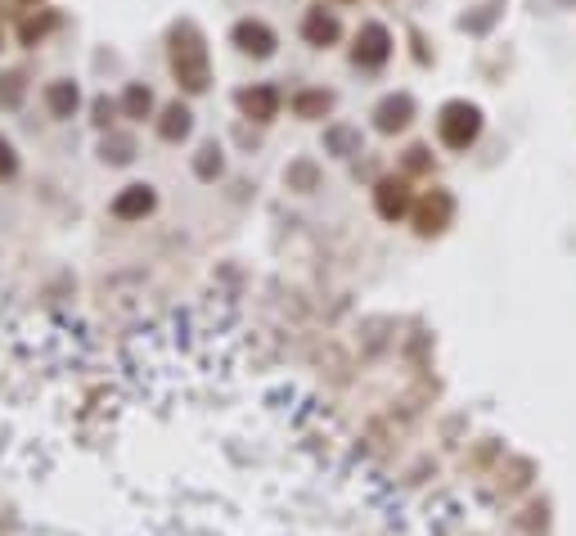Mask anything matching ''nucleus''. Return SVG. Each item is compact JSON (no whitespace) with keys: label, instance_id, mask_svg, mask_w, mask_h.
Segmentation results:
<instances>
[{"label":"nucleus","instance_id":"obj_7","mask_svg":"<svg viewBox=\"0 0 576 536\" xmlns=\"http://www.w3.org/2000/svg\"><path fill=\"white\" fill-rule=\"evenodd\" d=\"M154 207V194H149V185H131L118 203H113V212H118V217H140V212H149Z\"/></svg>","mask_w":576,"mask_h":536},{"label":"nucleus","instance_id":"obj_5","mask_svg":"<svg viewBox=\"0 0 576 536\" xmlns=\"http://www.w3.org/2000/svg\"><path fill=\"white\" fill-rule=\"evenodd\" d=\"M240 104H244V109H248L253 118H262V123H266V118H275V109H280V95H275L271 86H257V90H244V95H240Z\"/></svg>","mask_w":576,"mask_h":536},{"label":"nucleus","instance_id":"obj_10","mask_svg":"<svg viewBox=\"0 0 576 536\" xmlns=\"http://www.w3.org/2000/svg\"><path fill=\"white\" fill-rule=\"evenodd\" d=\"M158 131H163V140H180V136H189V109H180V104H176V109H167V123H163Z\"/></svg>","mask_w":576,"mask_h":536},{"label":"nucleus","instance_id":"obj_14","mask_svg":"<svg viewBox=\"0 0 576 536\" xmlns=\"http://www.w3.org/2000/svg\"><path fill=\"white\" fill-rule=\"evenodd\" d=\"M14 167H19V163H14V149L0 140V176H14Z\"/></svg>","mask_w":576,"mask_h":536},{"label":"nucleus","instance_id":"obj_1","mask_svg":"<svg viewBox=\"0 0 576 536\" xmlns=\"http://www.w3.org/2000/svg\"><path fill=\"white\" fill-rule=\"evenodd\" d=\"M172 68L185 90H207V46L189 23L172 32Z\"/></svg>","mask_w":576,"mask_h":536},{"label":"nucleus","instance_id":"obj_12","mask_svg":"<svg viewBox=\"0 0 576 536\" xmlns=\"http://www.w3.org/2000/svg\"><path fill=\"white\" fill-rule=\"evenodd\" d=\"M50 104H55V114H68V109H77V86H55L50 90Z\"/></svg>","mask_w":576,"mask_h":536},{"label":"nucleus","instance_id":"obj_8","mask_svg":"<svg viewBox=\"0 0 576 536\" xmlns=\"http://www.w3.org/2000/svg\"><path fill=\"white\" fill-rule=\"evenodd\" d=\"M406 123H410V99H406V95L379 104V127H383V131H397V127H406Z\"/></svg>","mask_w":576,"mask_h":536},{"label":"nucleus","instance_id":"obj_13","mask_svg":"<svg viewBox=\"0 0 576 536\" xmlns=\"http://www.w3.org/2000/svg\"><path fill=\"white\" fill-rule=\"evenodd\" d=\"M127 109L149 114V90H145V86H131V90H127Z\"/></svg>","mask_w":576,"mask_h":536},{"label":"nucleus","instance_id":"obj_2","mask_svg":"<svg viewBox=\"0 0 576 536\" xmlns=\"http://www.w3.org/2000/svg\"><path fill=\"white\" fill-rule=\"evenodd\" d=\"M437 131H441V140H446L450 149H469V145L478 140V131H482V118H478L474 104L455 99V104H446V109H441Z\"/></svg>","mask_w":576,"mask_h":536},{"label":"nucleus","instance_id":"obj_3","mask_svg":"<svg viewBox=\"0 0 576 536\" xmlns=\"http://www.w3.org/2000/svg\"><path fill=\"white\" fill-rule=\"evenodd\" d=\"M388 50H392V37H388V28H383V23H370V28L361 32V41H357V64H370V68H379V64L388 59Z\"/></svg>","mask_w":576,"mask_h":536},{"label":"nucleus","instance_id":"obj_11","mask_svg":"<svg viewBox=\"0 0 576 536\" xmlns=\"http://www.w3.org/2000/svg\"><path fill=\"white\" fill-rule=\"evenodd\" d=\"M446 217H450V198H446V194H437V212H432V198L423 203V217H419L423 226H419V231H441V222H446Z\"/></svg>","mask_w":576,"mask_h":536},{"label":"nucleus","instance_id":"obj_9","mask_svg":"<svg viewBox=\"0 0 576 536\" xmlns=\"http://www.w3.org/2000/svg\"><path fill=\"white\" fill-rule=\"evenodd\" d=\"M333 37H338V19L324 14V10H311V19H306V41L324 46V41H333Z\"/></svg>","mask_w":576,"mask_h":536},{"label":"nucleus","instance_id":"obj_4","mask_svg":"<svg viewBox=\"0 0 576 536\" xmlns=\"http://www.w3.org/2000/svg\"><path fill=\"white\" fill-rule=\"evenodd\" d=\"M235 41H240V50H248V55H257V59H266V55L275 50V32H271L266 23H240V28H235Z\"/></svg>","mask_w":576,"mask_h":536},{"label":"nucleus","instance_id":"obj_6","mask_svg":"<svg viewBox=\"0 0 576 536\" xmlns=\"http://www.w3.org/2000/svg\"><path fill=\"white\" fill-rule=\"evenodd\" d=\"M406 207H410L406 185H401V181H383V185H379V212H383V217H401Z\"/></svg>","mask_w":576,"mask_h":536}]
</instances>
